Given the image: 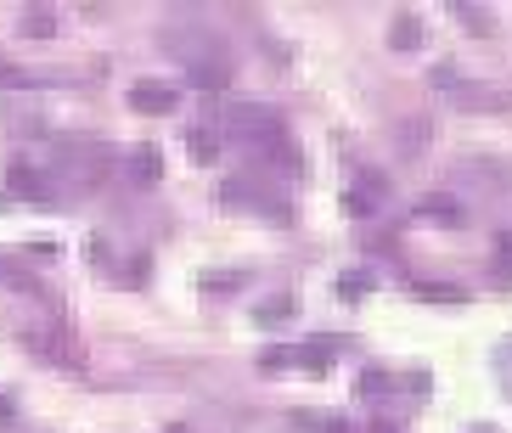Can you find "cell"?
Masks as SVG:
<instances>
[{"label": "cell", "instance_id": "2", "mask_svg": "<svg viewBox=\"0 0 512 433\" xmlns=\"http://www.w3.org/2000/svg\"><path fill=\"white\" fill-rule=\"evenodd\" d=\"M439 85H445V96H451L456 107H473V113H501V107L512 102L507 90H496V85H467V79H456V68H439Z\"/></svg>", "mask_w": 512, "mask_h": 433}, {"label": "cell", "instance_id": "16", "mask_svg": "<svg viewBox=\"0 0 512 433\" xmlns=\"http://www.w3.org/2000/svg\"><path fill=\"white\" fill-rule=\"evenodd\" d=\"M287 315H293V299H282V293L259 304V321H265V327H276V321H287Z\"/></svg>", "mask_w": 512, "mask_h": 433}, {"label": "cell", "instance_id": "3", "mask_svg": "<svg viewBox=\"0 0 512 433\" xmlns=\"http://www.w3.org/2000/svg\"><path fill=\"white\" fill-rule=\"evenodd\" d=\"M220 203H231V209H259V214H271V220H282V214H287V203H282V197L259 192L254 180H242V175L220 186Z\"/></svg>", "mask_w": 512, "mask_h": 433}, {"label": "cell", "instance_id": "18", "mask_svg": "<svg viewBox=\"0 0 512 433\" xmlns=\"http://www.w3.org/2000/svg\"><path fill=\"white\" fill-rule=\"evenodd\" d=\"M496 259H501V276H512V231L496 237Z\"/></svg>", "mask_w": 512, "mask_h": 433}, {"label": "cell", "instance_id": "8", "mask_svg": "<svg viewBox=\"0 0 512 433\" xmlns=\"http://www.w3.org/2000/svg\"><path fill=\"white\" fill-rule=\"evenodd\" d=\"M0 282L17 287V293H34V299H46V287H40V276H29V270L17 265L12 254H0Z\"/></svg>", "mask_w": 512, "mask_h": 433}, {"label": "cell", "instance_id": "15", "mask_svg": "<svg viewBox=\"0 0 512 433\" xmlns=\"http://www.w3.org/2000/svg\"><path fill=\"white\" fill-rule=\"evenodd\" d=\"M372 282H377V270H349L344 282H338V293H344V299H361Z\"/></svg>", "mask_w": 512, "mask_h": 433}, {"label": "cell", "instance_id": "5", "mask_svg": "<svg viewBox=\"0 0 512 433\" xmlns=\"http://www.w3.org/2000/svg\"><path fill=\"white\" fill-rule=\"evenodd\" d=\"M124 175H130V186H152V180L164 175V152L152 147V141L130 147V152H124Z\"/></svg>", "mask_w": 512, "mask_h": 433}, {"label": "cell", "instance_id": "12", "mask_svg": "<svg viewBox=\"0 0 512 433\" xmlns=\"http://www.w3.org/2000/svg\"><path fill=\"white\" fill-rule=\"evenodd\" d=\"M186 152H192V164H214V158H220V141H214L209 130H192L186 135Z\"/></svg>", "mask_w": 512, "mask_h": 433}, {"label": "cell", "instance_id": "11", "mask_svg": "<svg viewBox=\"0 0 512 433\" xmlns=\"http://www.w3.org/2000/svg\"><path fill=\"white\" fill-rule=\"evenodd\" d=\"M411 293H417V299H434V304H462L467 299L462 287H451V282H411Z\"/></svg>", "mask_w": 512, "mask_h": 433}, {"label": "cell", "instance_id": "13", "mask_svg": "<svg viewBox=\"0 0 512 433\" xmlns=\"http://www.w3.org/2000/svg\"><path fill=\"white\" fill-rule=\"evenodd\" d=\"M422 214H434V220H462V203H456V197H422V203H417V220H422Z\"/></svg>", "mask_w": 512, "mask_h": 433}, {"label": "cell", "instance_id": "6", "mask_svg": "<svg viewBox=\"0 0 512 433\" xmlns=\"http://www.w3.org/2000/svg\"><path fill=\"white\" fill-rule=\"evenodd\" d=\"M6 186H12L17 197H29V203H51L46 175H40V169H29V164H12V169H6Z\"/></svg>", "mask_w": 512, "mask_h": 433}, {"label": "cell", "instance_id": "14", "mask_svg": "<svg viewBox=\"0 0 512 433\" xmlns=\"http://www.w3.org/2000/svg\"><path fill=\"white\" fill-rule=\"evenodd\" d=\"M17 29H23V34H51V29H57V12H51V6H29Z\"/></svg>", "mask_w": 512, "mask_h": 433}, {"label": "cell", "instance_id": "7", "mask_svg": "<svg viewBox=\"0 0 512 433\" xmlns=\"http://www.w3.org/2000/svg\"><path fill=\"white\" fill-rule=\"evenodd\" d=\"M192 90H197V96H220V90H226V62L197 57L192 62Z\"/></svg>", "mask_w": 512, "mask_h": 433}, {"label": "cell", "instance_id": "21", "mask_svg": "<svg viewBox=\"0 0 512 433\" xmlns=\"http://www.w3.org/2000/svg\"><path fill=\"white\" fill-rule=\"evenodd\" d=\"M467 433H496V428H467Z\"/></svg>", "mask_w": 512, "mask_h": 433}, {"label": "cell", "instance_id": "20", "mask_svg": "<svg viewBox=\"0 0 512 433\" xmlns=\"http://www.w3.org/2000/svg\"><path fill=\"white\" fill-rule=\"evenodd\" d=\"M327 433H355V428H349V422H332V428Z\"/></svg>", "mask_w": 512, "mask_h": 433}, {"label": "cell", "instance_id": "9", "mask_svg": "<svg viewBox=\"0 0 512 433\" xmlns=\"http://www.w3.org/2000/svg\"><path fill=\"white\" fill-rule=\"evenodd\" d=\"M451 17L462 23V29H473V34H496V17L484 12V6H473V0H456Z\"/></svg>", "mask_w": 512, "mask_h": 433}, {"label": "cell", "instance_id": "4", "mask_svg": "<svg viewBox=\"0 0 512 433\" xmlns=\"http://www.w3.org/2000/svg\"><path fill=\"white\" fill-rule=\"evenodd\" d=\"M130 107L136 113H175L181 107V90L169 85V79H136L130 85Z\"/></svg>", "mask_w": 512, "mask_h": 433}, {"label": "cell", "instance_id": "1", "mask_svg": "<svg viewBox=\"0 0 512 433\" xmlns=\"http://www.w3.org/2000/svg\"><path fill=\"white\" fill-rule=\"evenodd\" d=\"M231 130H237V141H248L254 152H271L276 141H287V124H282V113L276 107H259V102H242V107H231Z\"/></svg>", "mask_w": 512, "mask_h": 433}, {"label": "cell", "instance_id": "19", "mask_svg": "<svg viewBox=\"0 0 512 433\" xmlns=\"http://www.w3.org/2000/svg\"><path fill=\"white\" fill-rule=\"evenodd\" d=\"M0 422H12V400L6 394H0Z\"/></svg>", "mask_w": 512, "mask_h": 433}, {"label": "cell", "instance_id": "10", "mask_svg": "<svg viewBox=\"0 0 512 433\" xmlns=\"http://www.w3.org/2000/svg\"><path fill=\"white\" fill-rule=\"evenodd\" d=\"M389 40H394V51H411V45H422V40H428V29H422V17H400Z\"/></svg>", "mask_w": 512, "mask_h": 433}, {"label": "cell", "instance_id": "17", "mask_svg": "<svg viewBox=\"0 0 512 433\" xmlns=\"http://www.w3.org/2000/svg\"><path fill=\"white\" fill-rule=\"evenodd\" d=\"M248 282V270H231V276H203V287L209 293H231V287H242Z\"/></svg>", "mask_w": 512, "mask_h": 433}]
</instances>
